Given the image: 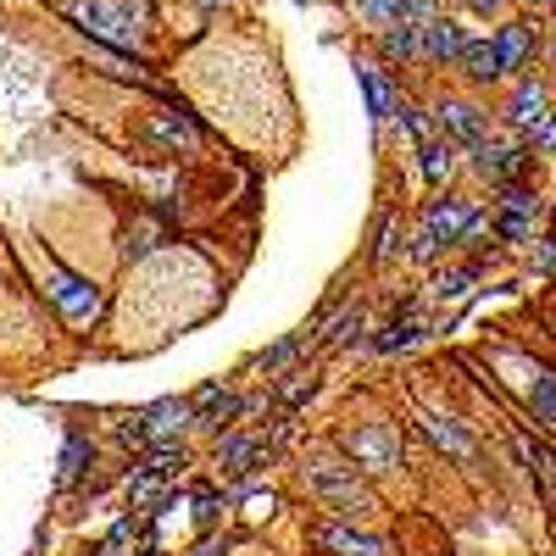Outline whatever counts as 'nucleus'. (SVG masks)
I'll return each instance as SVG.
<instances>
[{"mask_svg":"<svg viewBox=\"0 0 556 556\" xmlns=\"http://www.w3.org/2000/svg\"><path fill=\"white\" fill-rule=\"evenodd\" d=\"M345 451H351V462H356L362 473H390L395 462H401V440H395L390 424H367V429H356V434L345 440Z\"/></svg>","mask_w":556,"mask_h":556,"instance_id":"5","label":"nucleus"},{"mask_svg":"<svg viewBox=\"0 0 556 556\" xmlns=\"http://www.w3.org/2000/svg\"><path fill=\"white\" fill-rule=\"evenodd\" d=\"M45 295H51V301L62 306V317H67V323H78V329H84V323H96V317H101V290L89 285V278H73V273H62V267H51V273H45Z\"/></svg>","mask_w":556,"mask_h":556,"instance_id":"4","label":"nucleus"},{"mask_svg":"<svg viewBox=\"0 0 556 556\" xmlns=\"http://www.w3.org/2000/svg\"><path fill=\"white\" fill-rule=\"evenodd\" d=\"M417 156H424V178L429 184H445L451 173H456V139L445 134V139H424L417 146Z\"/></svg>","mask_w":556,"mask_h":556,"instance_id":"13","label":"nucleus"},{"mask_svg":"<svg viewBox=\"0 0 556 556\" xmlns=\"http://www.w3.org/2000/svg\"><path fill=\"white\" fill-rule=\"evenodd\" d=\"M312 384H317L312 374H290V384H285V390H278V395H285V401L295 406V401H306V395H312Z\"/></svg>","mask_w":556,"mask_h":556,"instance_id":"23","label":"nucleus"},{"mask_svg":"<svg viewBox=\"0 0 556 556\" xmlns=\"http://www.w3.org/2000/svg\"><path fill=\"white\" fill-rule=\"evenodd\" d=\"M312 490L329 495V501H351V506H356L362 479H356V468H312Z\"/></svg>","mask_w":556,"mask_h":556,"instance_id":"11","label":"nucleus"},{"mask_svg":"<svg viewBox=\"0 0 556 556\" xmlns=\"http://www.w3.org/2000/svg\"><path fill=\"white\" fill-rule=\"evenodd\" d=\"M312 545L329 551V556H390V540L362 534V529H345V523H317V529H312Z\"/></svg>","mask_w":556,"mask_h":556,"instance_id":"6","label":"nucleus"},{"mask_svg":"<svg viewBox=\"0 0 556 556\" xmlns=\"http://www.w3.org/2000/svg\"><path fill=\"white\" fill-rule=\"evenodd\" d=\"M473 151H479V173L484 178H513V173L529 167V156L513 151V146H473Z\"/></svg>","mask_w":556,"mask_h":556,"instance_id":"16","label":"nucleus"},{"mask_svg":"<svg viewBox=\"0 0 556 556\" xmlns=\"http://www.w3.org/2000/svg\"><path fill=\"white\" fill-rule=\"evenodd\" d=\"M506 117H513L518 128H534V123L545 117V89H540L534 78H523V84L513 89V106H506Z\"/></svg>","mask_w":556,"mask_h":556,"instance_id":"15","label":"nucleus"},{"mask_svg":"<svg viewBox=\"0 0 556 556\" xmlns=\"http://www.w3.org/2000/svg\"><path fill=\"white\" fill-rule=\"evenodd\" d=\"M267 456V440H223L217 445V462L228 473H251V462H262Z\"/></svg>","mask_w":556,"mask_h":556,"instance_id":"18","label":"nucleus"},{"mask_svg":"<svg viewBox=\"0 0 556 556\" xmlns=\"http://www.w3.org/2000/svg\"><path fill=\"white\" fill-rule=\"evenodd\" d=\"M417 334H424V323H417V317H395L390 329L374 340V351H384V356H395V351H412V345H417Z\"/></svg>","mask_w":556,"mask_h":556,"instance_id":"20","label":"nucleus"},{"mask_svg":"<svg viewBox=\"0 0 556 556\" xmlns=\"http://www.w3.org/2000/svg\"><path fill=\"white\" fill-rule=\"evenodd\" d=\"M206 7H223V0H206Z\"/></svg>","mask_w":556,"mask_h":556,"instance_id":"30","label":"nucleus"},{"mask_svg":"<svg viewBox=\"0 0 556 556\" xmlns=\"http://www.w3.org/2000/svg\"><path fill=\"white\" fill-rule=\"evenodd\" d=\"M529 51H534V34H529L523 23H506V28L495 34V56H501V73L523 67V62H529Z\"/></svg>","mask_w":556,"mask_h":556,"instance_id":"10","label":"nucleus"},{"mask_svg":"<svg viewBox=\"0 0 556 556\" xmlns=\"http://www.w3.org/2000/svg\"><path fill=\"white\" fill-rule=\"evenodd\" d=\"M473 7H479V12H495V7H506V0H473Z\"/></svg>","mask_w":556,"mask_h":556,"instance_id":"29","label":"nucleus"},{"mask_svg":"<svg viewBox=\"0 0 556 556\" xmlns=\"http://www.w3.org/2000/svg\"><path fill=\"white\" fill-rule=\"evenodd\" d=\"M89 468H96V445L89 440H67V451H62V473H56V484L67 490V484H78Z\"/></svg>","mask_w":556,"mask_h":556,"instance_id":"19","label":"nucleus"},{"mask_svg":"<svg viewBox=\"0 0 556 556\" xmlns=\"http://www.w3.org/2000/svg\"><path fill=\"white\" fill-rule=\"evenodd\" d=\"M395 256V228L384 223V235H379V262H390Z\"/></svg>","mask_w":556,"mask_h":556,"instance_id":"27","label":"nucleus"},{"mask_svg":"<svg viewBox=\"0 0 556 556\" xmlns=\"http://www.w3.org/2000/svg\"><path fill=\"white\" fill-rule=\"evenodd\" d=\"M434 123H440V134H451V139H456V146H484V123H479V112H473V106L445 101V106L434 112Z\"/></svg>","mask_w":556,"mask_h":556,"instance_id":"9","label":"nucleus"},{"mask_svg":"<svg viewBox=\"0 0 556 556\" xmlns=\"http://www.w3.org/2000/svg\"><path fill=\"white\" fill-rule=\"evenodd\" d=\"M424 434H429V440H434L440 451H451L456 462H468V456H473V440L462 434V429L451 424V417H424Z\"/></svg>","mask_w":556,"mask_h":556,"instance_id":"17","label":"nucleus"},{"mask_svg":"<svg viewBox=\"0 0 556 556\" xmlns=\"http://www.w3.org/2000/svg\"><path fill=\"white\" fill-rule=\"evenodd\" d=\"M290 356H295V340H278V345H273V351L262 356V367H285Z\"/></svg>","mask_w":556,"mask_h":556,"instance_id":"26","label":"nucleus"},{"mask_svg":"<svg viewBox=\"0 0 556 556\" xmlns=\"http://www.w3.org/2000/svg\"><path fill=\"white\" fill-rule=\"evenodd\" d=\"M351 329H356V323H351V317H340V323H334V334H329V340H334V345H345V340H351Z\"/></svg>","mask_w":556,"mask_h":556,"instance_id":"28","label":"nucleus"},{"mask_svg":"<svg viewBox=\"0 0 556 556\" xmlns=\"http://www.w3.org/2000/svg\"><path fill=\"white\" fill-rule=\"evenodd\" d=\"M195 417V406L190 401H156V406H146L134 417V424L123 429V445H134V451H146V445H173L178 440V429Z\"/></svg>","mask_w":556,"mask_h":556,"instance_id":"2","label":"nucleus"},{"mask_svg":"<svg viewBox=\"0 0 556 556\" xmlns=\"http://www.w3.org/2000/svg\"><path fill=\"white\" fill-rule=\"evenodd\" d=\"M534 412L545 417V424H556V374H540L534 379Z\"/></svg>","mask_w":556,"mask_h":556,"instance_id":"21","label":"nucleus"},{"mask_svg":"<svg viewBox=\"0 0 556 556\" xmlns=\"http://www.w3.org/2000/svg\"><path fill=\"white\" fill-rule=\"evenodd\" d=\"M401 123H406V134H412V139H417V146H424V139H429V128H434V123H429V117H424V112H406V117H401Z\"/></svg>","mask_w":556,"mask_h":556,"instance_id":"25","label":"nucleus"},{"mask_svg":"<svg viewBox=\"0 0 556 556\" xmlns=\"http://www.w3.org/2000/svg\"><path fill=\"white\" fill-rule=\"evenodd\" d=\"M534 146H540V151H556V112H545V117L534 123Z\"/></svg>","mask_w":556,"mask_h":556,"instance_id":"24","label":"nucleus"},{"mask_svg":"<svg viewBox=\"0 0 556 556\" xmlns=\"http://www.w3.org/2000/svg\"><path fill=\"white\" fill-rule=\"evenodd\" d=\"M468 285H473V267H462V273H445V278H440L434 295H440V301H456V295H468Z\"/></svg>","mask_w":556,"mask_h":556,"instance_id":"22","label":"nucleus"},{"mask_svg":"<svg viewBox=\"0 0 556 556\" xmlns=\"http://www.w3.org/2000/svg\"><path fill=\"white\" fill-rule=\"evenodd\" d=\"M462 45H468V34H462L456 23H445V17L417 23V56H424V62H456Z\"/></svg>","mask_w":556,"mask_h":556,"instance_id":"8","label":"nucleus"},{"mask_svg":"<svg viewBox=\"0 0 556 556\" xmlns=\"http://www.w3.org/2000/svg\"><path fill=\"white\" fill-rule=\"evenodd\" d=\"M151 134L162 139V146H173V151H178V146H184V151L201 146V128L184 117V112H156V117H151Z\"/></svg>","mask_w":556,"mask_h":556,"instance_id":"12","label":"nucleus"},{"mask_svg":"<svg viewBox=\"0 0 556 556\" xmlns=\"http://www.w3.org/2000/svg\"><path fill=\"white\" fill-rule=\"evenodd\" d=\"M67 17L84 34H96L101 45H112V51H134V45H139V23L128 12H117V7H101V0H78Z\"/></svg>","mask_w":556,"mask_h":556,"instance_id":"3","label":"nucleus"},{"mask_svg":"<svg viewBox=\"0 0 556 556\" xmlns=\"http://www.w3.org/2000/svg\"><path fill=\"white\" fill-rule=\"evenodd\" d=\"M456 62L468 67V78H479V84L501 78V56H495V39H468V45H462V56H456Z\"/></svg>","mask_w":556,"mask_h":556,"instance_id":"14","label":"nucleus"},{"mask_svg":"<svg viewBox=\"0 0 556 556\" xmlns=\"http://www.w3.org/2000/svg\"><path fill=\"white\" fill-rule=\"evenodd\" d=\"M356 84H362V96H367V112H374V123H390L401 112V89L395 78L379 67V62H356Z\"/></svg>","mask_w":556,"mask_h":556,"instance_id":"7","label":"nucleus"},{"mask_svg":"<svg viewBox=\"0 0 556 556\" xmlns=\"http://www.w3.org/2000/svg\"><path fill=\"white\" fill-rule=\"evenodd\" d=\"M473 223H479V206H473V201H462V195H440V201H429V212H424V235H417L412 256H434L440 245H456Z\"/></svg>","mask_w":556,"mask_h":556,"instance_id":"1","label":"nucleus"}]
</instances>
